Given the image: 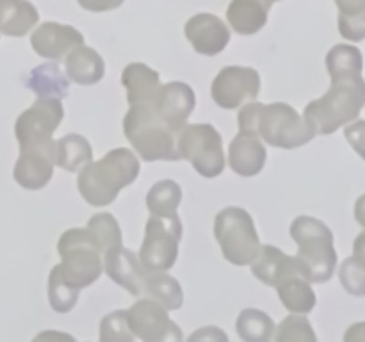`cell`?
Listing matches in <instances>:
<instances>
[{"instance_id": "obj_33", "label": "cell", "mask_w": 365, "mask_h": 342, "mask_svg": "<svg viewBox=\"0 0 365 342\" xmlns=\"http://www.w3.org/2000/svg\"><path fill=\"white\" fill-rule=\"evenodd\" d=\"M339 278H341L342 287L346 292L356 298H364L365 296V260L362 256L355 255L344 260L339 269Z\"/></svg>"}, {"instance_id": "obj_10", "label": "cell", "mask_w": 365, "mask_h": 342, "mask_svg": "<svg viewBox=\"0 0 365 342\" xmlns=\"http://www.w3.org/2000/svg\"><path fill=\"white\" fill-rule=\"evenodd\" d=\"M127 321L134 337L145 342H180L184 338L168 310L152 298L138 299L127 310Z\"/></svg>"}, {"instance_id": "obj_22", "label": "cell", "mask_w": 365, "mask_h": 342, "mask_svg": "<svg viewBox=\"0 0 365 342\" xmlns=\"http://www.w3.org/2000/svg\"><path fill=\"white\" fill-rule=\"evenodd\" d=\"M121 86L127 91L128 105L152 102L157 89L160 88L159 71L146 66L145 63H130L121 71Z\"/></svg>"}, {"instance_id": "obj_26", "label": "cell", "mask_w": 365, "mask_h": 342, "mask_svg": "<svg viewBox=\"0 0 365 342\" xmlns=\"http://www.w3.org/2000/svg\"><path fill=\"white\" fill-rule=\"evenodd\" d=\"M93 160V148L81 134L63 135L56 141V164L68 173H75Z\"/></svg>"}, {"instance_id": "obj_25", "label": "cell", "mask_w": 365, "mask_h": 342, "mask_svg": "<svg viewBox=\"0 0 365 342\" xmlns=\"http://www.w3.org/2000/svg\"><path fill=\"white\" fill-rule=\"evenodd\" d=\"M143 294L155 299L166 310H178L184 305V292L180 284L166 271H148Z\"/></svg>"}, {"instance_id": "obj_13", "label": "cell", "mask_w": 365, "mask_h": 342, "mask_svg": "<svg viewBox=\"0 0 365 342\" xmlns=\"http://www.w3.org/2000/svg\"><path fill=\"white\" fill-rule=\"evenodd\" d=\"M56 166V141L29 142L20 145V157L14 164L13 177L18 185L29 191H39L53 177Z\"/></svg>"}, {"instance_id": "obj_39", "label": "cell", "mask_w": 365, "mask_h": 342, "mask_svg": "<svg viewBox=\"0 0 365 342\" xmlns=\"http://www.w3.org/2000/svg\"><path fill=\"white\" fill-rule=\"evenodd\" d=\"M339 14L365 13V0H335Z\"/></svg>"}, {"instance_id": "obj_44", "label": "cell", "mask_w": 365, "mask_h": 342, "mask_svg": "<svg viewBox=\"0 0 365 342\" xmlns=\"http://www.w3.org/2000/svg\"><path fill=\"white\" fill-rule=\"evenodd\" d=\"M271 2H278V0H271Z\"/></svg>"}, {"instance_id": "obj_28", "label": "cell", "mask_w": 365, "mask_h": 342, "mask_svg": "<svg viewBox=\"0 0 365 342\" xmlns=\"http://www.w3.org/2000/svg\"><path fill=\"white\" fill-rule=\"evenodd\" d=\"M70 78L61 71L59 64L48 63L41 64V66L34 68L29 77L27 86L36 93L38 96H56V98H63L68 93V86H70Z\"/></svg>"}, {"instance_id": "obj_3", "label": "cell", "mask_w": 365, "mask_h": 342, "mask_svg": "<svg viewBox=\"0 0 365 342\" xmlns=\"http://www.w3.org/2000/svg\"><path fill=\"white\" fill-rule=\"evenodd\" d=\"M365 107L364 77L331 78V86L321 98L312 100L303 110L307 123L319 135H330L355 121Z\"/></svg>"}, {"instance_id": "obj_5", "label": "cell", "mask_w": 365, "mask_h": 342, "mask_svg": "<svg viewBox=\"0 0 365 342\" xmlns=\"http://www.w3.org/2000/svg\"><path fill=\"white\" fill-rule=\"evenodd\" d=\"M291 237L298 244L296 259L303 264L310 284H324L337 267L334 234L327 223L312 216H298L291 223Z\"/></svg>"}, {"instance_id": "obj_38", "label": "cell", "mask_w": 365, "mask_h": 342, "mask_svg": "<svg viewBox=\"0 0 365 342\" xmlns=\"http://www.w3.org/2000/svg\"><path fill=\"white\" fill-rule=\"evenodd\" d=\"M77 2L82 9L89 11V13H106V11L121 7L125 0H77Z\"/></svg>"}, {"instance_id": "obj_37", "label": "cell", "mask_w": 365, "mask_h": 342, "mask_svg": "<svg viewBox=\"0 0 365 342\" xmlns=\"http://www.w3.org/2000/svg\"><path fill=\"white\" fill-rule=\"evenodd\" d=\"M344 138L351 145V148L365 160V121L355 120L346 125Z\"/></svg>"}, {"instance_id": "obj_15", "label": "cell", "mask_w": 365, "mask_h": 342, "mask_svg": "<svg viewBox=\"0 0 365 342\" xmlns=\"http://www.w3.org/2000/svg\"><path fill=\"white\" fill-rule=\"evenodd\" d=\"M184 34L202 56H217L230 43V28L216 14L198 13L185 21Z\"/></svg>"}, {"instance_id": "obj_18", "label": "cell", "mask_w": 365, "mask_h": 342, "mask_svg": "<svg viewBox=\"0 0 365 342\" xmlns=\"http://www.w3.org/2000/svg\"><path fill=\"white\" fill-rule=\"evenodd\" d=\"M250 266H252L253 276L262 281V284L269 285V287H277L278 281H282L292 273H303L307 276L305 267L296 256L287 255V253H284L273 244L260 246L259 253H257Z\"/></svg>"}, {"instance_id": "obj_21", "label": "cell", "mask_w": 365, "mask_h": 342, "mask_svg": "<svg viewBox=\"0 0 365 342\" xmlns=\"http://www.w3.org/2000/svg\"><path fill=\"white\" fill-rule=\"evenodd\" d=\"M66 75L71 82L78 86H93L106 75V63L102 56L91 46H75L66 57Z\"/></svg>"}, {"instance_id": "obj_6", "label": "cell", "mask_w": 365, "mask_h": 342, "mask_svg": "<svg viewBox=\"0 0 365 342\" xmlns=\"http://www.w3.org/2000/svg\"><path fill=\"white\" fill-rule=\"evenodd\" d=\"M61 274L75 289L89 287L103 273V249L88 227L70 228L57 242Z\"/></svg>"}, {"instance_id": "obj_42", "label": "cell", "mask_w": 365, "mask_h": 342, "mask_svg": "<svg viewBox=\"0 0 365 342\" xmlns=\"http://www.w3.org/2000/svg\"><path fill=\"white\" fill-rule=\"evenodd\" d=\"M355 219L360 227L365 228V192L362 196H359L355 203Z\"/></svg>"}, {"instance_id": "obj_27", "label": "cell", "mask_w": 365, "mask_h": 342, "mask_svg": "<svg viewBox=\"0 0 365 342\" xmlns=\"http://www.w3.org/2000/svg\"><path fill=\"white\" fill-rule=\"evenodd\" d=\"M274 321L257 309H245L235 321V331L246 342H269L274 337Z\"/></svg>"}, {"instance_id": "obj_23", "label": "cell", "mask_w": 365, "mask_h": 342, "mask_svg": "<svg viewBox=\"0 0 365 342\" xmlns=\"http://www.w3.org/2000/svg\"><path fill=\"white\" fill-rule=\"evenodd\" d=\"M39 13L29 0H0V32L24 38L36 27Z\"/></svg>"}, {"instance_id": "obj_31", "label": "cell", "mask_w": 365, "mask_h": 342, "mask_svg": "<svg viewBox=\"0 0 365 342\" xmlns=\"http://www.w3.org/2000/svg\"><path fill=\"white\" fill-rule=\"evenodd\" d=\"M78 292H81L78 289L64 280L59 264H56L48 274V303L53 312L68 314L73 310V306L77 305Z\"/></svg>"}, {"instance_id": "obj_7", "label": "cell", "mask_w": 365, "mask_h": 342, "mask_svg": "<svg viewBox=\"0 0 365 342\" xmlns=\"http://www.w3.org/2000/svg\"><path fill=\"white\" fill-rule=\"evenodd\" d=\"M214 237L225 259L234 266H250L259 253L260 239L255 221L241 207H225L214 219Z\"/></svg>"}, {"instance_id": "obj_2", "label": "cell", "mask_w": 365, "mask_h": 342, "mask_svg": "<svg viewBox=\"0 0 365 342\" xmlns=\"http://www.w3.org/2000/svg\"><path fill=\"white\" fill-rule=\"evenodd\" d=\"M139 171L141 164L132 150L114 148L100 160H91L78 170L77 189L89 205H110L121 189L134 184Z\"/></svg>"}, {"instance_id": "obj_16", "label": "cell", "mask_w": 365, "mask_h": 342, "mask_svg": "<svg viewBox=\"0 0 365 342\" xmlns=\"http://www.w3.org/2000/svg\"><path fill=\"white\" fill-rule=\"evenodd\" d=\"M103 271L120 287L130 292L132 296H143L145 280L148 271L143 266L139 255L121 244L103 252Z\"/></svg>"}, {"instance_id": "obj_1", "label": "cell", "mask_w": 365, "mask_h": 342, "mask_svg": "<svg viewBox=\"0 0 365 342\" xmlns=\"http://www.w3.org/2000/svg\"><path fill=\"white\" fill-rule=\"evenodd\" d=\"M237 123L241 132L259 135L274 148L294 150L305 146L316 138V132L305 118L285 102H248L239 109Z\"/></svg>"}, {"instance_id": "obj_19", "label": "cell", "mask_w": 365, "mask_h": 342, "mask_svg": "<svg viewBox=\"0 0 365 342\" xmlns=\"http://www.w3.org/2000/svg\"><path fill=\"white\" fill-rule=\"evenodd\" d=\"M267 160L262 139L250 132H239L228 146V166L241 177H255L264 170Z\"/></svg>"}, {"instance_id": "obj_4", "label": "cell", "mask_w": 365, "mask_h": 342, "mask_svg": "<svg viewBox=\"0 0 365 342\" xmlns=\"http://www.w3.org/2000/svg\"><path fill=\"white\" fill-rule=\"evenodd\" d=\"M123 134L132 148L146 162L180 160L177 141L180 132L164 123L152 103H132L123 118Z\"/></svg>"}, {"instance_id": "obj_35", "label": "cell", "mask_w": 365, "mask_h": 342, "mask_svg": "<svg viewBox=\"0 0 365 342\" xmlns=\"http://www.w3.org/2000/svg\"><path fill=\"white\" fill-rule=\"evenodd\" d=\"M134 333L128 328L127 310L107 314L100 323V342H132Z\"/></svg>"}, {"instance_id": "obj_11", "label": "cell", "mask_w": 365, "mask_h": 342, "mask_svg": "<svg viewBox=\"0 0 365 342\" xmlns=\"http://www.w3.org/2000/svg\"><path fill=\"white\" fill-rule=\"evenodd\" d=\"M64 118V105L56 96H38L29 109L18 116L14 123V135L20 145L52 139Z\"/></svg>"}, {"instance_id": "obj_41", "label": "cell", "mask_w": 365, "mask_h": 342, "mask_svg": "<svg viewBox=\"0 0 365 342\" xmlns=\"http://www.w3.org/2000/svg\"><path fill=\"white\" fill-rule=\"evenodd\" d=\"M346 342H365V321L362 323H355L348 328L344 333Z\"/></svg>"}, {"instance_id": "obj_17", "label": "cell", "mask_w": 365, "mask_h": 342, "mask_svg": "<svg viewBox=\"0 0 365 342\" xmlns=\"http://www.w3.org/2000/svg\"><path fill=\"white\" fill-rule=\"evenodd\" d=\"M31 45L39 57L59 61L75 46L84 45V36L71 25L45 21L31 34Z\"/></svg>"}, {"instance_id": "obj_20", "label": "cell", "mask_w": 365, "mask_h": 342, "mask_svg": "<svg viewBox=\"0 0 365 342\" xmlns=\"http://www.w3.org/2000/svg\"><path fill=\"white\" fill-rule=\"evenodd\" d=\"M271 0H232L227 9L228 25L241 36L257 34L267 24Z\"/></svg>"}, {"instance_id": "obj_32", "label": "cell", "mask_w": 365, "mask_h": 342, "mask_svg": "<svg viewBox=\"0 0 365 342\" xmlns=\"http://www.w3.org/2000/svg\"><path fill=\"white\" fill-rule=\"evenodd\" d=\"M277 342H316L317 337L305 314H291L277 328Z\"/></svg>"}, {"instance_id": "obj_12", "label": "cell", "mask_w": 365, "mask_h": 342, "mask_svg": "<svg viewBox=\"0 0 365 342\" xmlns=\"http://www.w3.org/2000/svg\"><path fill=\"white\" fill-rule=\"evenodd\" d=\"M260 93V75L255 68L227 66L216 75L210 95L221 109H239L242 103L257 100Z\"/></svg>"}, {"instance_id": "obj_34", "label": "cell", "mask_w": 365, "mask_h": 342, "mask_svg": "<svg viewBox=\"0 0 365 342\" xmlns=\"http://www.w3.org/2000/svg\"><path fill=\"white\" fill-rule=\"evenodd\" d=\"M88 228L95 234V237L98 239L103 252L113 248V246L121 244V241H123L120 224H118L116 217L109 212L95 214V216L88 221Z\"/></svg>"}, {"instance_id": "obj_9", "label": "cell", "mask_w": 365, "mask_h": 342, "mask_svg": "<svg viewBox=\"0 0 365 342\" xmlns=\"http://www.w3.org/2000/svg\"><path fill=\"white\" fill-rule=\"evenodd\" d=\"M182 221L178 214L173 216H152L148 217L145 227L139 259L146 271H170L175 266L180 244Z\"/></svg>"}, {"instance_id": "obj_29", "label": "cell", "mask_w": 365, "mask_h": 342, "mask_svg": "<svg viewBox=\"0 0 365 342\" xmlns=\"http://www.w3.org/2000/svg\"><path fill=\"white\" fill-rule=\"evenodd\" d=\"M327 70L330 78L360 77L364 70V57L360 48L353 45H335L327 53Z\"/></svg>"}, {"instance_id": "obj_30", "label": "cell", "mask_w": 365, "mask_h": 342, "mask_svg": "<svg viewBox=\"0 0 365 342\" xmlns=\"http://www.w3.org/2000/svg\"><path fill=\"white\" fill-rule=\"evenodd\" d=\"M182 203V189L175 180H160L150 187L146 207L155 216H173Z\"/></svg>"}, {"instance_id": "obj_36", "label": "cell", "mask_w": 365, "mask_h": 342, "mask_svg": "<svg viewBox=\"0 0 365 342\" xmlns=\"http://www.w3.org/2000/svg\"><path fill=\"white\" fill-rule=\"evenodd\" d=\"M339 32L344 39L351 43H360L365 39V13L339 14Z\"/></svg>"}, {"instance_id": "obj_14", "label": "cell", "mask_w": 365, "mask_h": 342, "mask_svg": "<svg viewBox=\"0 0 365 342\" xmlns=\"http://www.w3.org/2000/svg\"><path fill=\"white\" fill-rule=\"evenodd\" d=\"M150 103L164 123L170 125L173 130L180 132L187 125L189 116L195 110L196 95L189 84L173 81L164 86L160 84Z\"/></svg>"}, {"instance_id": "obj_40", "label": "cell", "mask_w": 365, "mask_h": 342, "mask_svg": "<svg viewBox=\"0 0 365 342\" xmlns=\"http://www.w3.org/2000/svg\"><path fill=\"white\" fill-rule=\"evenodd\" d=\"M200 338H217V341H227V333L220 331L216 326H207L203 328L202 331H198V333H192L191 337H189V341L195 342V341H200Z\"/></svg>"}, {"instance_id": "obj_8", "label": "cell", "mask_w": 365, "mask_h": 342, "mask_svg": "<svg viewBox=\"0 0 365 342\" xmlns=\"http://www.w3.org/2000/svg\"><path fill=\"white\" fill-rule=\"evenodd\" d=\"M180 159L189 160L198 175L216 178L225 171V150L221 134L214 125L191 123L185 125L177 141Z\"/></svg>"}, {"instance_id": "obj_43", "label": "cell", "mask_w": 365, "mask_h": 342, "mask_svg": "<svg viewBox=\"0 0 365 342\" xmlns=\"http://www.w3.org/2000/svg\"><path fill=\"white\" fill-rule=\"evenodd\" d=\"M353 253L359 256H362L365 260V228L364 232H360L359 235H356L355 242H353Z\"/></svg>"}, {"instance_id": "obj_24", "label": "cell", "mask_w": 365, "mask_h": 342, "mask_svg": "<svg viewBox=\"0 0 365 342\" xmlns=\"http://www.w3.org/2000/svg\"><path fill=\"white\" fill-rule=\"evenodd\" d=\"M278 298L291 314H309L316 306V292L303 273H292L277 284Z\"/></svg>"}]
</instances>
